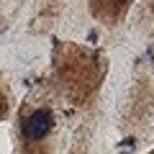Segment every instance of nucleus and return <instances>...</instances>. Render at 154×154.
Segmentation results:
<instances>
[{
  "label": "nucleus",
  "instance_id": "1",
  "mask_svg": "<svg viewBox=\"0 0 154 154\" xmlns=\"http://www.w3.org/2000/svg\"><path fill=\"white\" fill-rule=\"evenodd\" d=\"M51 123H54V118H51V113L49 110H33L31 116L26 118V123H23V134H26L28 139H44L46 134L51 131Z\"/></svg>",
  "mask_w": 154,
  "mask_h": 154
}]
</instances>
